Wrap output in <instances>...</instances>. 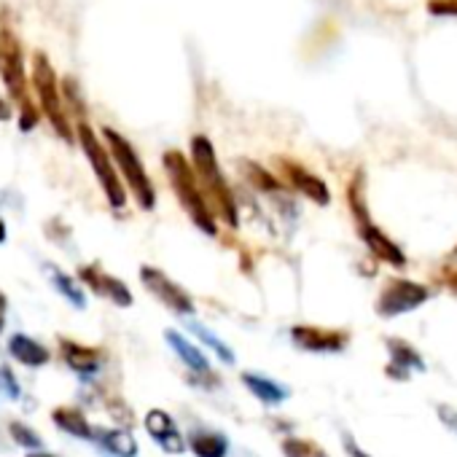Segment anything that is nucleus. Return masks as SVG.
<instances>
[{
  "label": "nucleus",
  "instance_id": "16",
  "mask_svg": "<svg viewBox=\"0 0 457 457\" xmlns=\"http://www.w3.org/2000/svg\"><path fill=\"white\" fill-rule=\"evenodd\" d=\"M387 350H390V363H387V377L393 379H409V371H425V361L422 355L403 339L398 337H390L387 342Z\"/></svg>",
  "mask_w": 457,
  "mask_h": 457
},
{
  "label": "nucleus",
  "instance_id": "35",
  "mask_svg": "<svg viewBox=\"0 0 457 457\" xmlns=\"http://www.w3.org/2000/svg\"><path fill=\"white\" fill-rule=\"evenodd\" d=\"M6 119H12V108H9V103L0 100V121H6Z\"/></svg>",
  "mask_w": 457,
  "mask_h": 457
},
{
  "label": "nucleus",
  "instance_id": "13",
  "mask_svg": "<svg viewBox=\"0 0 457 457\" xmlns=\"http://www.w3.org/2000/svg\"><path fill=\"white\" fill-rule=\"evenodd\" d=\"M57 345H60V355H62L65 366L79 377H95L105 363V353L97 347H89V345H81V342L65 339V337H60Z\"/></svg>",
  "mask_w": 457,
  "mask_h": 457
},
{
  "label": "nucleus",
  "instance_id": "18",
  "mask_svg": "<svg viewBox=\"0 0 457 457\" xmlns=\"http://www.w3.org/2000/svg\"><path fill=\"white\" fill-rule=\"evenodd\" d=\"M100 444L103 452H108L111 457H137L140 446L137 438L132 436V430L124 428H95V438Z\"/></svg>",
  "mask_w": 457,
  "mask_h": 457
},
{
  "label": "nucleus",
  "instance_id": "29",
  "mask_svg": "<svg viewBox=\"0 0 457 457\" xmlns=\"http://www.w3.org/2000/svg\"><path fill=\"white\" fill-rule=\"evenodd\" d=\"M108 414L124 428V430H129L132 425H135V414H132V409L127 406V401L124 398H113V401H108Z\"/></svg>",
  "mask_w": 457,
  "mask_h": 457
},
{
  "label": "nucleus",
  "instance_id": "15",
  "mask_svg": "<svg viewBox=\"0 0 457 457\" xmlns=\"http://www.w3.org/2000/svg\"><path fill=\"white\" fill-rule=\"evenodd\" d=\"M358 228H361V240L366 243V248L371 251L374 259H379V262H385V264H390V267H395V270L406 267L403 251L382 232L379 226H374V223L369 220V223H363V226H358Z\"/></svg>",
  "mask_w": 457,
  "mask_h": 457
},
{
  "label": "nucleus",
  "instance_id": "11",
  "mask_svg": "<svg viewBox=\"0 0 457 457\" xmlns=\"http://www.w3.org/2000/svg\"><path fill=\"white\" fill-rule=\"evenodd\" d=\"M291 342L294 347L304 353H342L350 342V334L339 328H320V326L299 323L291 328Z\"/></svg>",
  "mask_w": 457,
  "mask_h": 457
},
{
  "label": "nucleus",
  "instance_id": "1",
  "mask_svg": "<svg viewBox=\"0 0 457 457\" xmlns=\"http://www.w3.org/2000/svg\"><path fill=\"white\" fill-rule=\"evenodd\" d=\"M188 162H191V170L199 180V188H202L215 220H223L228 228H237L240 226L237 199H235V191H232V186H228V180L218 164V156H215L210 137H204V135L191 137V159Z\"/></svg>",
  "mask_w": 457,
  "mask_h": 457
},
{
  "label": "nucleus",
  "instance_id": "24",
  "mask_svg": "<svg viewBox=\"0 0 457 457\" xmlns=\"http://www.w3.org/2000/svg\"><path fill=\"white\" fill-rule=\"evenodd\" d=\"M186 326H188V331H191L202 345H207V347L218 355V361H220V363H226V366H235V363H237L235 350L228 347L220 337H215L207 326H202V323H196V320H191V323H186Z\"/></svg>",
  "mask_w": 457,
  "mask_h": 457
},
{
  "label": "nucleus",
  "instance_id": "14",
  "mask_svg": "<svg viewBox=\"0 0 457 457\" xmlns=\"http://www.w3.org/2000/svg\"><path fill=\"white\" fill-rule=\"evenodd\" d=\"M143 425H145V433H148L167 454H183L186 438L180 436V430H178V425H175V420H172L170 411H164V409H151V411L145 414Z\"/></svg>",
  "mask_w": 457,
  "mask_h": 457
},
{
  "label": "nucleus",
  "instance_id": "25",
  "mask_svg": "<svg viewBox=\"0 0 457 457\" xmlns=\"http://www.w3.org/2000/svg\"><path fill=\"white\" fill-rule=\"evenodd\" d=\"M280 449H283L286 457H328V452H326L318 441L302 438V436H288V438H283Z\"/></svg>",
  "mask_w": 457,
  "mask_h": 457
},
{
  "label": "nucleus",
  "instance_id": "12",
  "mask_svg": "<svg viewBox=\"0 0 457 457\" xmlns=\"http://www.w3.org/2000/svg\"><path fill=\"white\" fill-rule=\"evenodd\" d=\"M278 167L283 172V178L307 199H312L315 204H328L331 202V188L326 186L323 178H318L315 172H310L304 164L294 162V159H278Z\"/></svg>",
  "mask_w": 457,
  "mask_h": 457
},
{
  "label": "nucleus",
  "instance_id": "5",
  "mask_svg": "<svg viewBox=\"0 0 457 457\" xmlns=\"http://www.w3.org/2000/svg\"><path fill=\"white\" fill-rule=\"evenodd\" d=\"M76 140H79L84 156L89 159V164L95 170V178H97V183H100L108 204L113 210H124L127 207V199H129L127 196V188H124V183L119 178V170H116V164H113L105 143L97 137V132L89 127V121H76Z\"/></svg>",
  "mask_w": 457,
  "mask_h": 457
},
{
  "label": "nucleus",
  "instance_id": "21",
  "mask_svg": "<svg viewBox=\"0 0 457 457\" xmlns=\"http://www.w3.org/2000/svg\"><path fill=\"white\" fill-rule=\"evenodd\" d=\"M52 422L62 433H68V436H73L79 441H92L95 438V428H92V422L87 420V414L79 406H54L52 409Z\"/></svg>",
  "mask_w": 457,
  "mask_h": 457
},
{
  "label": "nucleus",
  "instance_id": "10",
  "mask_svg": "<svg viewBox=\"0 0 457 457\" xmlns=\"http://www.w3.org/2000/svg\"><path fill=\"white\" fill-rule=\"evenodd\" d=\"M79 283H81V288L87 286L95 296L108 299L116 307H132L135 304L132 291L127 288V283L119 280L116 275H108L100 264H84V267H79Z\"/></svg>",
  "mask_w": 457,
  "mask_h": 457
},
{
  "label": "nucleus",
  "instance_id": "4",
  "mask_svg": "<svg viewBox=\"0 0 457 457\" xmlns=\"http://www.w3.org/2000/svg\"><path fill=\"white\" fill-rule=\"evenodd\" d=\"M103 143H105L116 170H119V178H121L124 188L132 194V199L137 202L140 210L151 212L156 207V188H154L137 151L132 148V143L121 132L111 129V127H103Z\"/></svg>",
  "mask_w": 457,
  "mask_h": 457
},
{
  "label": "nucleus",
  "instance_id": "23",
  "mask_svg": "<svg viewBox=\"0 0 457 457\" xmlns=\"http://www.w3.org/2000/svg\"><path fill=\"white\" fill-rule=\"evenodd\" d=\"M237 164H240L245 180H248L256 191H264V194H280V191H283V180L275 178L267 167H262V164H256V162H251V159H243V162H237Z\"/></svg>",
  "mask_w": 457,
  "mask_h": 457
},
{
  "label": "nucleus",
  "instance_id": "31",
  "mask_svg": "<svg viewBox=\"0 0 457 457\" xmlns=\"http://www.w3.org/2000/svg\"><path fill=\"white\" fill-rule=\"evenodd\" d=\"M436 411H438V420H441L452 433H457V411H454L452 406H444V403H441Z\"/></svg>",
  "mask_w": 457,
  "mask_h": 457
},
{
  "label": "nucleus",
  "instance_id": "3",
  "mask_svg": "<svg viewBox=\"0 0 457 457\" xmlns=\"http://www.w3.org/2000/svg\"><path fill=\"white\" fill-rule=\"evenodd\" d=\"M162 164H164L167 180H170L180 207L191 218V223L199 228L202 235L215 237L218 235V220H215V215H212V210H210V204H207V199H204V194L199 188V180H196V175L191 170V162L180 151L170 148V151H164Z\"/></svg>",
  "mask_w": 457,
  "mask_h": 457
},
{
  "label": "nucleus",
  "instance_id": "28",
  "mask_svg": "<svg viewBox=\"0 0 457 457\" xmlns=\"http://www.w3.org/2000/svg\"><path fill=\"white\" fill-rule=\"evenodd\" d=\"M0 395L9 398V401H20L22 398L20 379L14 377V371L9 366H0Z\"/></svg>",
  "mask_w": 457,
  "mask_h": 457
},
{
  "label": "nucleus",
  "instance_id": "33",
  "mask_svg": "<svg viewBox=\"0 0 457 457\" xmlns=\"http://www.w3.org/2000/svg\"><path fill=\"white\" fill-rule=\"evenodd\" d=\"M444 286L457 296V264H449L444 267Z\"/></svg>",
  "mask_w": 457,
  "mask_h": 457
},
{
  "label": "nucleus",
  "instance_id": "26",
  "mask_svg": "<svg viewBox=\"0 0 457 457\" xmlns=\"http://www.w3.org/2000/svg\"><path fill=\"white\" fill-rule=\"evenodd\" d=\"M347 202H350V210L358 220V226L369 223V207H366V191H363V172H355V178L350 180L347 186Z\"/></svg>",
  "mask_w": 457,
  "mask_h": 457
},
{
  "label": "nucleus",
  "instance_id": "17",
  "mask_svg": "<svg viewBox=\"0 0 457 457\" xmlns=\"http://www.w3.org/2000/svg\"><path fill=\"white\" fill-rule=\"evenodd\" d=\"M9 355L28 369H41L52 361V353L38 339H33L30 334H22V331L9 337Z\"/></svg>",
  "mask_w": 457,
  "mask_h": 457
},
{
  "label": "nucleus",
  "instance_id": "27",
  "mask_svg": "<svg viewBox=\"0 0 457 457\" xmlns=\"http://www.w3.org/2000/svg\"><path fill=\"white\" fill-rule=\"evenodd\" d=\"M9 436L17 446L28 449V452H36V449H44V438L36 428H30L25 420H12L9 422Z\"/></svg>",
  "mask_w": 457,
  "mask_h": 457
},
{
  "label": "nucleus",
  "instance_id": "7",
  "mask_svg": "<svg viewBox=\"0 0 457 457\" xmlns=\"http://www.w3.org/2000/svg\"><path fill=\"white\" fill-rule=\"evenodd\" d=\"M140 283L170 312H175V315H194L196 304H194L191 294L183 286H178L175 280H170L159 267H148V264L140 267Z\"/></svg>",
  "mask_w": 457,
  "mask_h": 457
},
{
  "label": "nucleus",
  "instance_id": "9",
  "mask_svg": "<svg viewBox=\"0 0 457 457\" xmlns=\"http://www.w3.org/2000/svg\"><path fill=\"white\" fill-rule=\"evenodd\" d=\"M425 299H428L425 286L414 280H390L377 299V312L382 318H395V315L417 310L420 304H425Z\"/></svg>",
  "mask_w": 457,
  "mask_h": 457
},
{
  "label": "nucleus",
  "instance_id": "2",
  "mask_svg": "<svg viewBox=\"0 0 457 457\" xmlns=\"http://www.w3.org/2000/svg\"><path fill=\"white\" fill-rule=\"evenodd\" d=\"M0 76L9 89V97L20 108V129L30 132L41 121V111L36 108L30 89H28V73H25V52L20 44V36L14 33L12 22L0 12Z\"/></svg>",
  "mask_w": 457,
  "mask_h": 457
},
{
  "label": "nucleus",
  "instance_id": "36",
  "mask_svg": "<svg viewBox=\"0 0 457 457\" xmlns=\"http://www.w3.org/2000/svg\"><path fill=\"white\" fill-rule=\"evenodd\" d=\"M9 240V226H6V220L0 218V245H4Z\"/></svg>",
  "mask_w": 457,
  "mask_h": 457
},
{
  "label": "nucleus",
  "instance_id": "19",
  "mask_svg": "<svg viewBox=\"0 0 457 457\" xmlns=\"http://www.w3.org/2000/svg\"><path fill=\"white\" fill-rule=\"evenodd\" d=\"M240 379H243L245 390H248L253 398H259L262 403H267V406H280L283 401L291 398V390H288L286 385H280V382H275V379H270V377H264V374L243 371Z\"/></svg>",
  "mask_w": 457,
  "mask_h": 457
},
{
  "label": "nucleus",
  "instance_id": "20",
  "mask_svg": "<svg viewBox=\"0 0 457 457\" xmlns=\"http://www.w3.org/2000/svg\"><path fill=\"white\" fill-rule=\"evenodd\" d=\"M186 446L194 457H226L228 454V438L220 430L212 428H196L188 433Z\"/></svg>",
  "mask_w": 457,
  "mask_h": 457
},
{
  "label": "nucleus",
  "instance_id": "30",
  "mask_svg": "<svg viewBox=\"0 0 457 457\" xmlns=\"http://www.w3.org/2000/svg\"><path fill=\"white\" fill-rule=\"evenodd\" d=\"M428 12L433 17H457V0H428Z\"/></svg>",
  "mask_w": 457,
  "mask_h": 457
},
{
  "label": "nucleus",
  "instance_id": "6",
  "mask_svg": "<svg viewBox=\"0 0 457 457\" xmlns=\"http://www.w3.org/2000/svg\"><path fill=\"white\" fill-rule=\"evenodd\" d=\"M33 89H36V97H38V111L46 116V121L54 127V132L62 137V140H73V127L68 121V113H65V105H62V92H60V81H57V73L49 62V57L44 52H36L33 54Z\"/></svg>",
  "mask_w": 457,
  "mask_h": 457
},
{
  "label": "nucleus",
  "instance_id": "22",
  "mask_svg": "<svg viewBox=\"0 0 457 457\" xmlns=\"http://www.w3.org/2000/svg\"><path fill=\"white\" fill-rule=\"evenodd\" d=\"M44 272H46L49 283L54 286V291H57L68 304H73L76 310H84V307H87V294H84L81 283H79L73 275H68L65 270H60V267H54V264H44Z\"/></svg>",
  "mask_w": 457,
  "mask_h": 457
},
{
  "label": "nucleus",
  "instance_id": "8",
  "mask_svg": "<svg viewBox=\"0 0 457 457\" xmlns=\"http://www.w3.org/2000/svg\"><path fill=\"white\" fill-rule=\"evenodd\" d=\"M164 342H167L170 350L180 358V363L188 369V382H191V385H199V387H207V390H212V387L220 385V377L212 374L207 355H204L191 339H186V337H183L180 331H175V328H167V331H164Z\"/></svg>",
  "mask_w": 457,
  "mask_h": 457
},
{
  "label": "nucleus",
  "instance_id": "32",
  "mask_svg": "<svg viewBox=\"0 0 457 457\" xmlns=\"http://www.w3.org/2000/svg\"><path fill=\"white\" fill-rule=\"evenodd\" d=\"M342 444H345V452H347L350 457H371L363 446H358V441H355L350 433H342Z\"/></svg>",
  "mask_w": 457,
  "mask_h": 457
},
{
  "label": "nucleus",
  "instance_id": "34",
  "mask_svg": "<svg viewBox=\"0 0 457 457\" xmlns=\"http://www.w3.org/2000/svg\"><path fill=\"white\" fill-rule=\"evenodd\" d=\"M6 312H9V296L0 291V334L6 328Z\"/></svg>",
  "mask_w": 457,
  "mask_h": 457
},
{
  "label": "nucleus",
  "instance_id": "37",
  "mask_svg": "<svg viewBox=\"0 0 457 457\" xmlns=\"http://www.w3.org/2000/svg\"><path fill=\"white\" fill-rule=\"evenodd\" d=\"M25 457H60V454H54V452H46V449H36V452H28Z\"/></svg>",
  "mask_w": 457,
  "mask_h": 457
}]
</instances>
